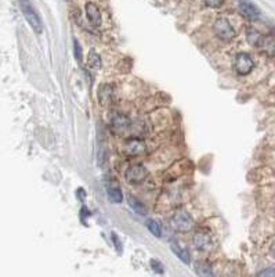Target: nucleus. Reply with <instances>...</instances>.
Returning <instances> with one entry per match:
<instances>
[{"instance_id":"f257e3e1","label":"nucleus","mask_w":275,"mask_h":277,"mask_svg":"<svg viewBox=\"0 0 275 277\" xmlns=\"http://www.w3.org/2000/svg\"><path fill=\"white\" fill-rule=\"evenodd\" d=\"M20 3V7L22 10V14H24L25 20L28 21V24L31 25L33 31L36 33H42L43 31V25H42V20L38 11L35 10L32 6V3L29 0H18Z\"/></svg>"},{"instance_id":"f03ea898","label":"nucleus","mask_w":275,"mask_h":277,"mask_svg":"<svg viewBox=\"0 0 275 277\" xmlns=\"http://www.w3.org/2000/svg\"><path fill=\"white\" fill-rule=\"evenodd\" d=\"M171 226L174 228V230H177L180 233H188V231H191L194 229L195 222L190 216L188 212L178 209L171 216Z\"/></svg>"},{"instance_id":"7ed1b4c3","label":"nucleus","mask_w":275,"mask_h":277,"mask_svg":"<svg viewBox=\"0 0 275 277\" xmlns=\"http://www.w3.org/2000/svg\"><path fill=\"white\" fill-rule=\"evenodd\" d=\"M192 243H194L195 248L199 251H212L214 247V240L212 236V231L209 229H198L192 236Z\"/></svg>"},{"instance_id":"20e7f679","label":"nucleus","mask_w":275,"mask_h":277,"mask_svg":"<svg viewBox=\"0 0 275 277\" xmlns=\"http://www.w3.org/2000/svg\"><path fill=\"white\" fill-rule=\"evenodd\" d=\"M213 31L217 35V38L224 42H231L236 36L234 26L230 24V21L226 18H217L213 25Z\"/></svg>"},{"instance_id":"39448f33","label":"nucleus","mask_w":275,"mask_h":277,"mask_svg":"<svg viewBox=\"0 0 275 277\" xmlns=\"http://www.w3.org/2000/svg\"><path fill=\"white\" fill-rule=\"evenodd\" d=\"M147 175H148V172L141 163H134V165H130L126 169L125 178L130 185H140L146 180Z\"/></svg>"},{"instance_id":"423d86ee","label":"nucleus","mask_w":275,"mask_h":277,"mask_svg":"<svg viewBox=\"0 0 275 277\" xmlns=\"http://www.w3.org/2000/svg\"><path fill=\"white\" fill-rule=\"evenodd\" d=\"M234 67L235 71L239 73V75H248V73H251L253 71L254 61H253V58L248 53H239L235 57Z\"/></svg>"},{"instance_id":"0eeeda50","label":"nucleus","mask_w":275,"mask_h":277,"mask_svg":"<svg viewBox=\"0 0 275 277\" xmlns=\"http://www.w3.org/2000/svg\"><path fill=\"white\" fill-rule=\"evenodd\" d=\"M131 122L126 115H115L111 119V131L115 135H125L126 132H129Z\"/></svg>"},{"instance_id":"6e6552de","label":"nucleus","mask_w":275,"mask_h":277,"mask_svg":"<svg viewBox=\"0 0 275 277\" xmlns=\"http://www.w3.org/2000/svg\"><path fill=\"white\" fill-rule=\"evenodd\" d=\"M239 11L243 17L249 18L252 21L260 18V10L249 0H239Z\"/></svg>"},{"instance_id":"1a4fd4ad","label":"nucleus","mask_w":275,"mask_h":277,"mask_svg":"<svg viewBox=\"0 0 275 277\" xmlns=\"http://www.w3.org/2000/svg\"><path fill=\"white\" fill-rule=\"evenodd\" d=\"M86 14H87V18H89L90 23L94 25V26L101 25L103 18H101V11H100V8L97 7V4H94V3H91V1L86 3Z\"/></svg>"},{"instance_id":"9d476101","label":"nucleus","mask_w":275,"mask_h":277,"mask_svg":"<svg viewBox=\"0 0 275 277\" xmlns=\"http://www.w3.org/2000/svg\"><path fill=\"white\" fill-rule=\"evenodd\" d=\"M106 194H108V198L111 200V203H115V204H119L123 201V196H122V191L118 183L112 180V182H108L106 183Z\"/></svg>"},{"instance_id":"9b49d317","label":"nucleus","mask_w":275,"mask_h":277,"mask_svg":"<svg viewBox=\"0 0 275 277\" xmlns=\"http://www.w3.org/2000/svg\"><path fill=\"white\" fill-rule=\"evenodd\" d=\"M125 151L129 155H138L141 153L146 151V146L141 140L138 138H131V140H127L126 144H125Z\"/></svg>"},{"instance_id":"f8f14e48","label":"nucleus","mask_w":275,"mask_h":277,"mask_svg":"<svg viewBox=\"0 0 275 277\" xmlns=\"http://www.w3.org/2000/svg\"><path fill=\"white\" fill-rule=\"evenodd\" d=\"M170 248H171V251L174 253V255L177 256L180 261H183L186 265H190V262H191V258H190V253L184 250V248H181L180 245L177 244H171L170 245Z\"/></svg>"},{"instance_id":"ddd939ff","label":"nucleus","mask_w":275,"mask_h":277,"mask_svg":"<svg viewBox=\"0 0 275 277\" xmlns=\"http://www.w3.org/2000/svg\"><path fill=\"white\" fill-rule=\"evenodd\" d=\"M263 41H264V36L260 32L254 31V29L248 31V42L251 43L253 47H259L260 49V46L263 45Z\"/></svg>"},{"instance_id":"4468645a","label":"nucleus","mask_w":275,"mask_h":277,"mask_svg":"<svg viewBox=\"0 0 275 277\" xmlns=\"http://www.w3.org/2000/svg\"><path fill=\"white\" fill-rule=\"evenodd\" d=\"M195 272L199 276H213V270H212L211 263H208V262H196L195 263Z\"/></svg>"},{"instance_id":"2eb2a0df","label":"nucleus","mask_w":275,"mask_h":277,"mask_svg":"<svg viewBox=\"0 0 275 277\" xmlns=\"http://www.w3.org/2000/svg\"><path fill=\"white\" fill-rule=\"evenodd\" d=\"M147 228H148V230L154 234L155 237H161L162 236V228H161V225L156 222V220L154 219H148L147 220Z\"/></svg>"},{"instance_id":"dca6fc26","label":"nucleus","mask_w":275,"mask_h":277,"mask_svg":"<svg viewBox=\"0 0 275 277\" xmlns=\"http://www.w3.org/2000/svg\"><path fill=\"white\" fill-rule=\"evenodd\" d=\"M129 205L134 209V211L140 213V215H146L147 213V208L146 205L143 204L141 201H138L137 198H133V197H129Z\"/></svg>"},{"instance_id":"f3484780","label":"nucleus","mask_w":275,"mask_h":277,"mask_svg":"<svg viewBox=\"0 0 275 277\" xmlns=\"http://www.w3.org/2000/svg\"><path fill=\"white\" fill-rule=\"evenodd\" d=\"M149 265H151V268L154 270L155 273H159V275H163L165 273V266H163V263L161 261H158V259H151L149 261Z\"/></svg>"},{"instance_id":"a211bd4d","label":"nucleus","mask_w":275,"mask_h":277,"mask_svg":"<svg viewBox=\"0 0 275 277\" xmlns=\"http://www.w3.org/2000/svg\"><path fill=\"white\" fill-rule=\"evenodd\" d=\"M89 64L90 66L96 67V68L101 67V58L98 57V54H96L94 51H91L89 54Z\"/></svg>"},{"instance_id":"6ab92c4d","label":"nucleus","mask_w":275,"mask_h":277,"mask_svg":"<svg viewBox=\"0 0 275 277\" xmlns=\"http://www.w3.org/2000/svg\"><path fill=\"white\" fill-rule=\"evenodd\" d=\"M73 50H75V57L76 60L82 63V60H83V53H82V47L81 45H79V42L76 41V39H73Z\"/></svg>"},{"instance_id":"aec40b11","label":"nucleus","mask_w":275,"mask_h":277,"mask_svg":"<svg viewBox=\"0 0 275 277\" xmlns=\"http://www.w3.org/2000/svg\"><path fill=\"white\" fill-rule=\"evenodd\" d=\"M205 1V4L208 6V7H212V8H219L223 6V3H224V0H203Z\"/></svg>"},{"instance_id":"412c9836","label":"nucleus","mask_w":275,"mask_h":277,"mask_svg":"<svg viewBox=\"0 0 275 277\" xmlns=\"http://www.w3.org/2000/svg\"><path fill=\"white\" fill-rule=\"evenodd\" d=\"M257 276H260V277L275 276V266H273V268H267V269H264V270H261V272H259V273H257Z\"/></svg>"},{"instance_id":"4be33fe9","label":"nucleus","mask_w":275,"mask_h":277,"mask_svg":"<svg viewBox=\"0 0 275 277\" xmlns=\"http://www.w3.org/2000/svg\"><path fill=\"white\" fill-rule=\"evenodd\" d=\"M111 238H112V241H113V243H115V247H116V250H118V253H122L121 240L118 238V236H116V233H112V236H111Z\"/></svg>"},{"instance_id":"5701e85b","label":"nucleus","mask_w":275,"mask_h":277,"mask_svg":"<svg viewBox=\"0 0 275 277\" xmlns=\"http://www.w3.org/2000/svg\"><path fill=\"white\" fill-rule=\"evenodd\" d=\"M271 255H273V258H275V243L271 245Z\"/></svg>"}]
</instances>
